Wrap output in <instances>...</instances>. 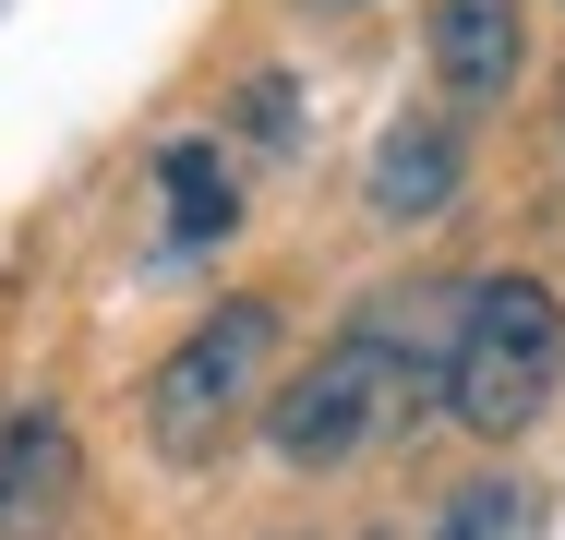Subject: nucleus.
<instances>
[{"instance_id":"8","label":"nucleus","mask_w":565,"mask_h":540,"mask_svg":"<svg viewBox=\"0 0 565 540\" xmlns=\"http://www.w3.org/2000/svg\"><path fill=\"white\" fill-rule=\"evenodd\" d=\"M434 540H530V493L518 480H469L446 517H434Z\"/></svg>"},{"instance_id":"5","label":"nucleus","mask_w":565,"mask_h":540,"mask_svg":"<svg viewBox=\"0 0 565 540\" xmlns=\"http://www.w3.org/2000/svg\"><path fill=\"white\" fill-rule=\"evenodd\" d=\"M73 505V432L61 409H0V540H49Z\"/></svg>"},{"instance_id":"2","label":"nucleus","mask_w":565,"mask_h":540,"mask_svg":"<svg viewBox=\"0 0 565 540\" xmlns=\"http://www.w3.org/2000/svg\"><path fill=\"white\" fill-rule=\"evenodd\" d=\"M565 385V301L530 277V264H493L457 289L446 324V421L481 432V444H518V432L554 409Z\"/></svg>"},{"instance_id":"7","label":"nucleus","mask_w":565,"mask_h":540,"mask_svg":"<svg viewBox=\"0 0 565 540\" xmlns=\"http://www.w3.org/2000/svg\"><path fill=\"white\" fill-rule=\"evenodd\" d=\"M157 205H169V264L241 228V181H228V156L205 144V132H181V144H157Z\"/></svg>"},{"instance_id":"4","label":"nucleus","mask_w":565,"mask_h":540,"mask_svg":"<svg viewBox=\"0 0 565 540\" xmlns=\"http://www.w3.org/2000/svg\"><path fill=\"white\" fill-rule=\"evenodd\" d=\"M530 73V12L518 0H434V85L457 108H505Z\"/></svg>"},{"instance_id":"3","label":"nucleus","mask_w":565,"mask_h":540,"mask_svg":"<svg viewBox=\"0 0 565 540\" xmlns=\"http://www.w3.org/2000/svg\"><path fill=\"white\" fill-rule=\"evenodd\" d=\"M265 372H277V301H217V313L157 360V385H145L157 456H169V468H205L228 432H241V409L265 397Z\"/></svg>"},{"instance_id":"9","label":"nucleus","mask_w":565,"mask_h":540,"mask_svg":"<svg viewBox=\"0 0 565 540\" xmlns=\"http://www.w3.org/2000/svg\"><path fill=\"white\" fill-rule=\"evenodd\" d=\"M301 12H373V0H301Z\"/></svg>"},{"instance_id":"6","label":"nucleus","mask_w":565,"mask_h":540,"mask_svg":"<svg viewBox=\"0 0 565 540\" xmlns=\"http://www.w3.org/2000/svg\"><path fill=\"white\" fill-rule=\"evenodd\" d=\"M457 181H469V156H457V120H434V108L385 120V144H373V216H385V228H422V216H446V205H457Z\"/></svg>"},{"instance_id":"1","label":"nucleus","mask_w":565,"mask_h":540,"mask_svg":"<svg viewBox=\"0 0 565 540\" xmlns=\"http://www.w3.org/2000/svg\"><path fill=\"white\" fill-rule=\"evenodd\" d=\"M446 324L422 313V301L349 313L338 336L265 397V444H277V468H349V456H373L397 421H422V397H446Z\"/></svg>"}]
</instances>
